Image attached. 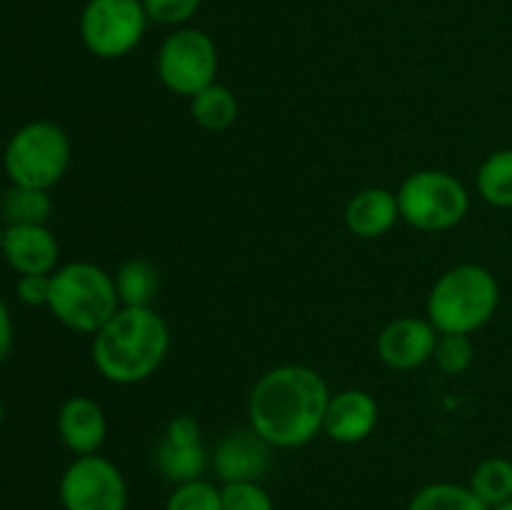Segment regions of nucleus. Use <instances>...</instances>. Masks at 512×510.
<instances>
[{"mask_svg":"<svg viewBox=\"0 0 512 510\" xmlns=\"http://www.w3.org/2000/svg\"><path fill=\"white\" fill-rule=\"evenodd\" d=\"M160 475L173 485L198 480L208 468V450L200 440V425L193 415H175L155 450Z\"/></svg>","mask_w":512,"mask_h":510,"instance_id":"9d476101","label":"nucleus"},{"mask_svg":"<svg viewBox=\"0 0 512 510\" xmlns=\"http://www.w3.org/2000/svg\"><path fill=\"white\" fill-rule=\"evenodd\" d=\"M65 510H125L128 483L113 460L103 455H78L58 483Z\"/></svg>","mask_w":512,"mask_h":510,"instance_id":"1a4fd4ad","label":"nucleus"},{"mask_svg":"<svg viewBox=\"0 0 512 510\" xmlns=\"http://www.w3.org/2000/svg\"><path fill=\"white\" fill-rule=\"evenodd\" d=\"M165 510H223V495L218 485L208 480H188V483L175 485L168 495Z\"/></svg>","mask_w":512,"mask_h":510,"instance_id":"5701e85b","label":"nucleus"},{"mask_svg":"<svg viewBox=\"0 0 512 510\" xmlns=\"http://www.w3.org/2000/svg\"><path fill=\"white\" fill-rule=\"evenodd\" d=\"M498 305V278L483 265L463 263L435 280L425 310L438 333L470 335L493 320Z\"/></svg>","mask_w":512,"mask_h":510,"instance_id":"7ed1b4c3","label":"nucleus"},{"mask_svg":"<svg viewBox=\"0 0 512 510\" xmlns=\"http://www.w3.org/2000/svg\"><path fill=\"white\" fill-rule=\"evenodd\" d=\"M398 218V195L388 188H365L345 205V225L363 240H375L390 233Z\"/></svg>","mask_w":512,"mask_h":510,"instance_id":"dca6fc26","label":"nucleus"},{"mask_svg":"<svg viewBox=\"0 0 512 510\" xmlns=\"http://www.w3.org/2000/svg\"><path fill=\"white\" fill-rule=\"evenodd\" d=\"M53 275V273H50ZM50 275H20L15 283L20 303L25 305H48L50 298Z\"/></svg>","mask_w":512,"mask_h":510,"instance_id":"bb28decb","label":"nucleus"},{"mask_svg":"<svg viewBox=\"0 0 512 510\" xmlns=\"http://www.w3.org/2000/svg\"><path fill=\"white\" fill-rule=\"evenodd\" d=\"M438 330L428 318L403 315L380 330L378 358L393 370H415L433 360Z\"/></svg>","mask_w":512,"mask_h":510,"instance_id":"9b49d317","label":"nucleus"},{"mask_svg":"<svg viewBox=\"0 0 512 510\" xmlns=\"http://www.w3.org/2000/svg\"><path fill=\"white\" fill-rule=\"evenodd\" d=\"M168 350L170 328L155 308H120L93 335V365L113 385L148 380Z\"/></svg>","mask_w":512,"mask_h":510,"instance_id":"f03ea898","label":"nucleus"},{"mask_svg":"<svg viewBox=\"0 0 512 510\" xmlns=\"http://www.w3.org/2000/svg\"><path fill=\"white\" fill-rule=\"evenodd\" d=\"M3 165L13 185L50 190L70 165L68 133L50 120H33L8 140Z\"/></svg>","mask_w":512,"mask_h":510,"instance_id":"39448f33","label":"nucleus"},{"mask_svg":"<svg viewBox=\"0 0 512 510\" xmlns=\"http://www.w3.org/2000/svg\"><path fill=\"white\" fill-rule=\"evenodd\" d=\"M143 0H88L78 30L85 48L100 60H118L135 50L148 30Z\"/></svg>","mask_w":512,"mask_h":510,"instance_id":"0eeeda50","label":"nucleus"},{"mask_svg":"<svg viewBox=\"0 0 512 510\" xmlns=\"http://www.w3.org/2000/svg\"><path fill=\"white\" fill-rule=\"evenodd\" d=\"M478 193L493 208H512V148L490 153L478 168Z\"/></svg>","mask_w":512,"mask_h":510,"instance_id":"aec40b11","label":"nucleus"},{"mask_svg":"<svg viewBox=\"0 0 512 510\" xmlns=\"http://www.w3.org/2000/svg\"><path fill=\"white\" fill-rule=\"evenodd\" d=\"M475 345L470 335L463 333H440L435 343L433 360L445 375H463L473 365Z\"/></svg>","mask_w":512,"mask_h":510,"instance_id":"b1692460","label":"nucleus"},{"mask_svg":"<svg viewBox=\"0 0 512 510\" xmlns=\"http://www.w3.org/2000/svg\"><path fill=\"white\" fill-rule=\"evenodd\" d=\"M10 348H13V320H10L8 305L0 298V363L8 358Z\"/></svg>","mask_w":512,"mask_h":510,"instance_id":"cd10ccee","label":"nucleus"},{"mask_svg":"<svg viewBox=\"0 0 512 510\" xmlns=\"http://www.w3.org/2000/svg\"><path fill=\"white\" fill-rule=\"evenodd\" d=\"M493 510H512V500H508V503H503V505H498V508H493Z\"/></svg>","mask_w":512,"mask_h":510,"instance_id":"c85d7f7f","label":"nucleus"},{"mask_svg":"<svg viewBox=\"0 0 512 510\" xmlns=\"http://www.w3.org/2000/svg\"><path fill=\"white\" fill-rule=\"evenodd\" d=\"M5 418V405H3V398H0V423H3Z\"/></svg>","mask_w":512,"mask_h":510,"instance_id":"c756f323","label":"nucleus"},{"mask_svg":"<svg viewBox=\"0 0 512 510\" xmlns=\"http://www.w3.org/2000/svg\"><path fill=\"white\" fill-rule=\"evenodd\" d=\"M380 408L378 400L370 393L358 388L340 390L330 395L328 410H325L323 430L330 440L343 445L363 443L378 428Z\"/></svg>","mask_w":512,"mask_h":510,"instance_id":"ddd939ff","label":"nucleus"},{"mask_svg":"<svg viewBox=\"0 0 512 510\" xmlns=\"http://www.w3.org/2000/svg\"><path fill=\"white\" fill-rule=\"evenodd\" d=\"M158 78L170 93L193 98L215 83L218 75V48L213 38L200 28H175L160 43L155 58Z\"/></svg>","mask_w":512,"mask_h":510,"instance_id":"6e6552de","label":"nucleus"},{"mask_svg":"<svg viewBox=\"0 0 512 510\" xmlns=\"http://www.w3.org/2000/svg\"><path fill=\"white\" fill-rule=\"evenodd\" d=\"M330 388L308 365H278L260 375L248 398L250 428L273 448H300L323 430Z\"/></svg>","mask_w":512,"mask_h":510,"instance_id":"f257e3e1","label":"nucleus"},{"mask_svg":"<svg viewBox=\"0 0 512 510\" xmlns=\"http://www.w3.org/2000/svg\"><path fill=\"white\" fill-rule=\"evenodd\" d=\"M400 220L420 233H443L463 223L470 195L455 175L445 170L410 173L398 188Z\"/></svg>","mask_w":512,"mask_h":510,"instance_id":"423d86ee","label":"nucleus"},{"mask_svg":"<svg viewBox=\"0 0 512 510\" xmlns=\"http://www.w3.org/2000/svg\"><path fill=\"white\" fill-rule=\"evenodd\" d=\"M408 510H490L468 485L430 483L410 498Z\"/></svg>","mask_w":512,"mask_h":510,"instance_id":"4be33fe9","label":"nucleus"},{"mask_svg":"<svg viewBox=\"0 0 512 510\" xmlns=\"http://www.w3.org/2000/svg\"><path fill=\"white\" fill-rule=\"evenodd\" d=\"M0 253L20 275H50L58 265L60 245L48 225H8Z\"/></svg>","mask_w":512,"mask_h":510,"instance_id":"4468645a","label":"nucleus"},{"mask_svg":"<svg viewBox=\"0 0 512 510\" xmlns=\"http://www.w3.org/2000/svg\"><path fill=\"white\" fill-rule=\"evenodd\" d=\"M273 445L253 428H235L218 440L213 450V468L223 483L260 480L270 468Z\"/></svg>","mask_w":512,"mask_h":510,"instance_id":"f8f14e48","label":"nucleus"},{"mask_svg":"<svg viewBox=\"0 0 512 510\" xmlns=\"http://www.w3.org/2000/svg\"><path fill=\"white\" fill-rule=\"evenodd\" d=\"M113 280L120 308H153L155 295L160 293V285H163L158 265L145 258H130L120 263Z\"/></svg>","mask_w":512,"mask_h":510,"instance_id":"f3484780","label":"nucleus"},{"mask_svg":"<svg viewBox=\"0 0 512 510\" xmlns=\"http://www.w3.org/2000/svg\"><path fill=\"white\" fill-rule=\"evenodd\" d=\"M468 488L488 505L490 510L498 508V505L512 500V460L500 458H485L483 463H478V468L470 475Z\"/></svg>","mask_w":512,"mask_h":510,"instance_id":"6ab92c4d","label":"nucleus"},{"mask_svg":"<svg viewBox=\"0 0 512 510\" xmlns=\"http://www.w3.org/2000/svg\"><path fill=\"white\" fill-rule=\"evenodd\" d=\"M203 0H143L145 13L153 23L170 25V28H183L188 20L200 10Z\"/></svg>","mask_w":512,"mask_h":510,"instance_id":"a878e982","label":"nucleus"},{"mask_svg":"<svg viewBox=\"0 0 512 510\" xmlns=\"http://www.w3.org/2000/svg\"><path fill=\"white\" fill-rule=\"evenodd\" d=\"M223 510H275L273 498L260 485V480H243V483H223Z\"/></svg>","mask_w":512,"mask_h":510,"instance_id":"393cba45","label":"nucleus"},{"mask_svg":"<svg viewBox=\"0 0 512 510\" xmlns=\"http://www.w3.org/2000/svg\"><path fill=\"white\" fill-rule=\"evenodd\" d=\"M190 115L203 130L220 133L238 120V98L228 85L213 83L190 98Z\"/></svg>","mask_w":512,"mask_h":510,"instance_id":"a211bd4d","label":"nucleus"},{"mask_svg":"<svg viewBox=\"0 0 512 510\" xmlns=\"http://www.w3.org/2000/svg\"><path fill=\"white\" fill-rule=\"evenodd\" d=\"M3 238H5V230L0 228V250H3Z\"/></svg>","mask_w":512,"mask_h":510,"instance_id":"7c9ffc66","label":"nucleus"},{"mask_svg":"<svg viewBox=\"0 0 512 510\" xmlns=\"http://www.w3.org/2000/svg\"><path fill=\"white\" fill-rule=\"evenodd\" d=\"M48 308L68 330L95 335L120 310L113 275L88 260L63 265L50 275Z\"/></svg>","mask_w":512,"mask_h":510,"instance_id":"20e7f679","label":"nucleus"},{"mask_svg":"<svg viewBox=\"0 0 512 510\" xmlns=\"http://www.w3.org/2000/svg\"><path fill=\"white\" fill-rule=\"evenodd\" d=\"M58 433L70 453L95 455L108 438V420L93 398L73 395L58 410Z\"/></svg>","mask_w":512,"mask_h":510,"instance_id":"2eb2a0df","label":"nucleus"},{"mask_svg":"<svg viewBox=\"0 0 512 510\" xmlns=\"http://www.w3.org/2000/svg\"><path fill=\"white\" fill-rule=\"evenodd\" d=\"M0 210L8 225H45L53 213V200L48 190L10 185V190H5Z\"/></svg>","mask_w":512,"mask_h":510,"instance_id":"412c9836","label":"nucleus"}]
</instances>
